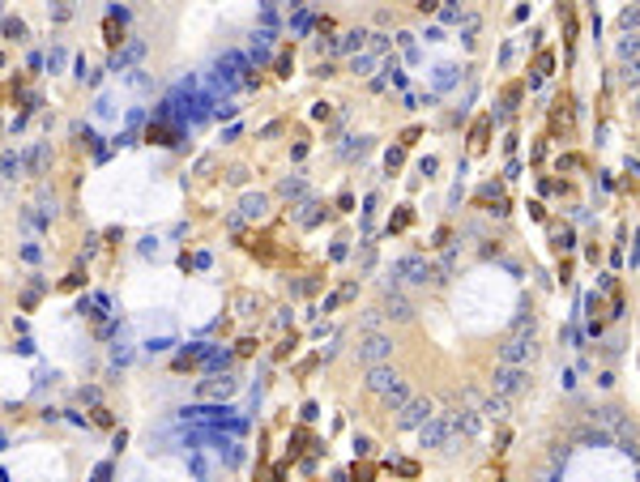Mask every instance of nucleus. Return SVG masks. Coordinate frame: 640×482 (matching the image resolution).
Returning a JSON list of instances; mask_svg holds the SVG:
<instances>
[{
    "label": "nucleus",
    "mask_w": 640,
    "mask_h": 482,
    "mask_svg": "<svg viewBox=\"0 0 640 482\" xmlns=\"http://www.w3.org/2000/svg\"><path fill=\"white\" fill-rule=\"evenodd\" d=\"M636 56H640V34H623V39H619V60L632 65Z\"/></svg>",
    "instance_id": "obj_11"
},
{
    "label": "nucleus",
    "mask_w": 640,
    "mask_h": 482,
    "mask_svg": "<svg viewBox=\"0 0 640 482\" xmlns=\"http://www.w3.org/2000/svg\"><path fill=\"white\" fill-rule=\"evenodd\" d=\"M205 363L218 371V367H231V354H205Z\"/></svg>",
    "instance_id": "obj_21"
},
{
    "label": "nucleus",
    "mask_w": 640,
    "mask_h": 482,
    "mask_svg": "<svg viewBox=\"0 0 640 482\" xmlns=\"http://www.w3.org/2000/svg\"><path fill=\"white\" fill-rule=\"evenodd\" d=\"M619 26H623L627 34H636V26H640V9H623V13H619Z\"/></svg>",
    "instance_id": "obj_16"
},
{
    "label": "nucleus",
    "mask_w": 640,
    "mask_h": 482,
    "mask_svg": "<svg viewBox=\"0 0 640 482\" xmlns=\"http://www.w3.org/2000/svg\"><path fill=\"white\" fill-rule=\"evenodd\" d=\"M385 316L389 320H414V303L393 290V295H385Z\"/></svg>",
    "instance_id": "obj_8"
},
{
    "label": "nucleus",
    "mask_w": 640,
    "mask_h": 482,
    "mask_svg": "<svg viewBox=\"0 0 640 482\" xmlns=\"http://www.w3.org/2000/svg\"><path fill=\"white\" fill-rule=\"evenodd\" d=\"M432 418H436V406L427 401V397H418V401H410V406L401 410V427H406V431H422Z\"/></svg>",
    "instance_id": "obj_6"
},
{
    "label": "nucleus",
    "mask_w": 640,
    "mask_h": 482,
    "mask_svg": "<svg viewBox=\"0 0 640 482\" xmlns=\"http://www.w3.org/2000/svg\"><path fill=\"white\" fill-rule=\"evenodd\" d=\"M137 56H141V43H128V51H120L112 65H116V69H124V65H128V60H137Z\"/></svg>",
    "instance_id": "obj_18"
},
{
    "label": "nucleus",
    "mask_w": 640,
    "mask_h": 482,
    "mask_svg": "<svg viewBox=\"0 0 640 482\" xmlns=\"http://www.w3.org/2000/svg\"><path fill=\"white\" fill-rule=\"evenodd\" d=\"M278 192H282V196L291 201V196H303L307 188H303V180H295V175H291V180H282V184H278Z\"/></svg>",
    "instance_id": "obj_14"
},
{
    "label": "nucleus",
    "mask_w": 640,
    "mask_h": 482,
    "mask_svg": "<svg viewBox=\"0 0 640 482\" xmlns=\"http://www.w3.org/2000/svg\"><path fill=\"white\" fill-rule=\"evenodd\" d=\"M5 34H9V39H22V34H26V26H22L18 18H5Z\"/></svg>",
    "instance_id": "obj_20"
},
{
    "label": "nucleus",
    "mask_w": 640,
    "mask_h": 482,
    "mask_svg": "<svg viewBox=\"0 0 640 482\" xmlns=\"http://www.w3.org/2000/svg\"><path fill=\"white\" fill-rule=\"evenodd\" d=\"M244 213H248V218H260V213H265V196L256 192V196H244Z\"/></svg>",
    "instance_id": "obj_15"
},
{
    "label": "nucleus",
    "mask_w": 640,
    "mask_h": 482,
    "mask_svg": "<svg viewBox=\"0 0 640 482\" xmlns=\"http://www.w3.org/2000/svg\"><path fill=\"white\" fill-rule=\"evenodd\" d=\"M418 436H422V448H448L457 431H453V418H448V414H436Z\"/></svg>",
    "instance_id": "obj_2"
},
{
    "label": "nucleus",
    "mask_w": 640,
    "mask_h": 482,
    "mask_svg": "<svg viewBox=\"0 0 640 482\" xmlns=\"http://www.w3.org/2000/svg\"><path fill=\"white\" fill-rule=\"evenodd\" d=\"M533 354H538V346H533V337H508V342L500 346V359H504V367H525V363H533Z\"/></svg>",
    "instance_id": "obj_3"
},
{
    "label": "nucleus",
    "mask_w": 640,
    "mask_h": 482,
    "mask_svg": "<svg viewBox=\"0 0 640 482\" xmlns=\"http://www.w3.org/2000/svg\"><path fill=\"white\" fill-rule=\"evenodd\" d=\"M448 418H453V431H461V436H474V431H478V414H474V410H461V406H457Z\"/></svg>",
    "instance_id": "obj_10"
},
{
    "label": "nucleus",
    "mask_w": 640,
    "mask_h": 482,
    "mask_svg": "<svg viewBox=\"0 0 640 482\" xmlns=\"http://www.w3.org/2000/svg\"><path fill=\"white\" fill-rule=\"evenodd\" d=\"M389 47V34H371V51H385Z\"/></svg>",
    "instance_id": "obj_25"
},
{
    "label": "nucleus",
    "mask_w": 640,
    "mask_h": 482,
    "mask_svg": "<svg viewBox=\"0 0 640 482\" xmlns=\"http://www.w3.org/2000/svg\"><path fill=\"white\" fill-rule=\"evenodd\" d=\"M632 112H636V116H640V94H636V98H632Z\"/></svg>",
    "instance_id": "obj_27"
},
{
    "label": "nucleus",
    "mask_w": 640,
    "mask_h": 482,
    "mask_svg": "<svg viewBox=\"0 0 640 482\" xmlns=\"http://www.w3.org/2000/svg\"><path fill=\"white\" fill-rule=\"evenodd\" d=\"M5 175H9V180H13V175H18V158H13V149H9V154H5Z\"/></svg>",
    "instance_id": "obj_24"
},
{
    "label": "nucleus",
    "mask_w": 640,
    "mask_h": 482,
    "mask_svg": "<svg viewBox=\"0 0 640 482\" xmlns=\"http://www.w3.org/2000/svg\"><path fill=\"white\" fill-rule=\"evenodd\" d=\"M525 371L521 367H495V397H516L525 393Z\"/></svg>",
    "instance_id": "obj_7"
},
{
    "label": "nucleus",
    "mask_w": 640,
    "mask_h": 482,
    "mask_svg": "<svg viewBox=\"0 0 640 482\" xmlns=\"http://www.w3.org/2000/svg\"><path fill=\"white\" fill-rule=\"evenodd\" d=\"M367 69H371V56H354L350 60V73H367Z\"/></svg>",
    "instance_id": "obj_22"
},
{
    "label": "nucleus",
    "mask_w": 640,
    "mask_h": 482,
    "mask_svg": "<svg viewBox=\"0 0 640 482\" xmlns=\"http://www.w3.org/2000/svg\"><path fill=\"white\" fill-rule=\"evenodd\" d=\"M385 406H389V410H393V414H401V410H406V406H410V389H406V384H397V389H393V393H389V397H385Z\"/></svg>",
    "instance_id": "obj_12"
},
{
    "label": "nucleus",
    "mask_w": 640,
    "mask_h": 482,
    "mask_svg": "<svg viewBox=\"0 0 640 482\" xmlns=\"http://www.w3.org/2000/svg\"><path fill=\"white\" fill-rule=\"evenodd\" d=\"M389 354H393V342H389L385 333H363V337H359V359H363L367 367L389 363Z\"/></svg>",
    "instance_id": "obj_1"
},
{
    "label": "nucleus",
    "mask_w": 640,
    "mask_h": 482,
    "mask_svg": "<svg viewBox=\"0 0 640 482\" xmlns=\"http://www.w3.org/2000/svg\"><path fill=\"white\" fill-rule=\"evenodd\" d=\"M363 384H367V393H376V397H389V393L401 384V376H397V371H393L389 363H380V367H367Z\"/></svg>",
    "instance_id": "obj_4"
},
{
    "label": "nucleus",
    "mask_w": 640,
    "mask_h": 482,
    "mask_svg": "<svg viewBox=\"0 0 640 482\" xmlns=\"http://www.w3.org/2000/svg\"><path fill=\"white\" fill-rule=\"evenodd\" d=\"M393 269H397L406 282H418V286H427V282H440V278H436V269H432V265H427L422 256H406V260H397V265H393Z\"/></svg>",
    "instance_id": "obj_5"
},
{
    "label": "nucleus",
    "mask_w": 640,
    "mask_h": 482,
    "mask_svg": "<svg viewBox=\"0 0 640 482\" xmlns=\"http://www.w3.org/2000/svg\"><path fill=\"white\" fill-rule=\"evenodd\" d=\"M619 77H623L627 86H640V60H632V65H623V69H619Z\"/></svg>",
    "instance_id": "obj_17"
},
{
    "label": "nucleus",
    "mask_w": 640,
    "mask_h": 482,
    "mask_svg": "<svg viewBox=\"0 0 640 482\" xmlns=\"http://www.w3.org/2000/svg\"><path fill=\"white\" fill-rule=\"evenodd\" d=\"M371 260H376V252H371V248H363V252H359V265H363V269H371Z\"/></svg>",
    "instance_id": "obj_26"
},
{
    "label": "nucleus",
    "mask_w": 640,
    "mask_h": 482,
    "mask_svg": "<svg viewBox=\"0 0 640 482\" xmlns=\"http://www.w3.org/2000/svg\"><path fill=\"white\" fill-rule=\"evenodd\" d=\"M363 39H367L363 30H350V34H342L333 47H338V51H359V47H363ZM359 56H363V51H359Z\"/></svg>",
    "instance_id": "obj_13"
},
{
    "label": "nucleus",
    "mask_w": 640,
    "mask_h": 482,
    "mask_svg": "<svg viewBox=\"0 0 640 482\" xmlns=\"http://www.w3.org/2000/svg\"><path fill=\"white\" fill-rule=\"evenodd\" d=\"M231 393H235V376H213V380L201 384V397H222L227 401Z\"/></svg>",
    "instance_id": "obj_9"
},
{
    "label": "nucleus",
    "mask_w": 640,
    "mask_h": 482,
    "mask_svg": "<svg viewBox=\"0 0 640 482\" xmlns=\"http://www.w3.org/2000/svg\"><path fill=\"white\" fill-rule=\"evenodd\" d=\"M436 73H440V77H436V86L444 90V86H453V73H457V69H436Z\"/></svg>",
    "instance_id": "obj_23"
},
{
    "label": "nucleus",
    "mask_w": 640,
    "mask_h": 482,
    "mask_svg": "<svg viewBox=\"0 0 640 482\" xmlns=\"http://www.w3.org/2000/svg\"><path fill=\"white\" fill-rule=\"evenodd\" d=\"M235 307H239L244 316H252V312H256V299H252L248 290H239V295H235Z\"/></svg>",
    "instance_id": "obj_19"
}]
</instances>
